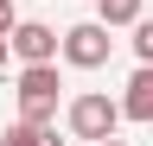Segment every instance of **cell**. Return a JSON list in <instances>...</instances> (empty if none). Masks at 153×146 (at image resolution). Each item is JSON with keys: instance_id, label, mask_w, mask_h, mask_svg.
<instances>
[{"instance_id": "6da1fadb", "label": "cell", "mask_w": 153, "mask_h": 146, "mask_svg": "<svg viewBox=\"0 0 153 146\" xmlns=\"http://www.w3.org/2000/svg\"><path fill=\"white\" fill-rule=\"evenodd\" d=\"M128 121V108H121V95H102V89H83V95H70V108H64V127L76 140H115V127Z\"/></svg>"}, {"instance_id": "30bf717a", "label": "cell", "mask_w": 153, "mask_h": 146, "mask_svg": "<svg viewBox=\"0 0 153 146\" xmlns=\"http://www.w3.org/2000/svg\"><path fill=\"white\" fill-rule=\"evenodd\" d=\"M7 57H13V38H7V32H0V70H7Z\"/></svg>"}, {"instance_id": "7a4b0ae2", "label": "cell", "mask_w": 153, "mask_h": 146, "mask_svg": "<svg viewBox=\"0 0 153 146\" xmlns=\"http://www.w3.org/2000/svg\"><path fill=\"white\" fill-rule=\"evenodd\" d=\"M57 64H26L19 70V83H13V102H19V114L26 121H57Z\"/></svg>"}, {"instance_id": "9c48e42d", "label": "cell", "mask_w": 153, "mask_h": 146, "mask_svg": "<svg viewBox=\"0 0 153 146\" xmlns=\"http://www.w3.org/2000/svg\"><path fill=\"white\" fill-rule=\"evenodd\" d=\"M13 26H19V7H13V0H0V32H7V38H13Z\"/></svg>"}, {"instance_id": "5b68a950", "label": "cell", "mask_w": 153, "mask_h": 146, "mask_svg": "<svg viewBox=\"0 0 153 146\" xmlns=\"http://www.w3.org/2000/svg\"><path fill=\"white\" fill-rule=\"evenodd\" d=\"M121 108H128V121L153 127V64H140V70L128 76V89H121Z\"/></svg>"}, {"instance_id": "52a82bcc", "label": "cell", "mask_w": 153, "mask_h": 146, "mask_svg": "<svg viewBox=\"0 0 153 146\" xmlns=\"http://www.w3.org/2000/svg\"><path fill=\"white\" fill-rule=\"evenodd\" d=\"M96 19H108V26H134V19H140V0H96Z\"/></svg>"}, {"instance_id": "8fae6325", "label": "cell", "mask_w": 153, "mask_h": 146, "mask_svg": "<svg viewBox=\"0 0 153 146\" xmlns=\"http://www.w3.org/2000/svg\"><path fill=\"white\" fill-rule=\"evenodd\" d=\"M96 146H128V140H96Z\"/></svg>"}, {"instance_id": "ba28073f", "label": "cell", "mask_w": 153, "mask_h": 146, "mask_svg": "<svg viewBox=\"0 0 153 146\" xmlns=\"http://www.w3.org/2000/svg\"><path fill=\"white\" fill-rule=\"evenodd\" d=\"M134 57H140V64H153V19H147V13H140V19H134Z\"/></svg>"}, {"instance_id": "3957f363", "label": "cell", "mask_w": 153, "mask_h": 146, "mask_svg": "<svg viewBox=\"0 0 153 146\" xmlns=\"http://www.w3.org/2000/svg\"><path fill=\"white\" fill-rule=\"evenodd\" d=\"M108 32H115L108 19H76V26L64 32V64H70V70H102L108 51H115Z\"/></svg>"}, {"instance_id": "277c9868", "label": "cell", "mask_w": 153, "mask_h": 146, "mask_svg": "<svg viewBox=\"0 0 153 146\" xmlns=\"http://www.w3.org/2000/svg\"><path fill=\"white\" fill-rule=\"evenodd\" d=\"M57 51H64V38H57L45 19H19L13 26V57L19 64H57Z\"/></svg>"}, {"instance_id": "8992f818", "label": "cell", "mask_w": 153, "mask_h": 146, "mask_svg": "<svg viewBox=\"0 0 153 146\" xmlns=\"http://www.w3.org/2000/svg\"><path fill=\"white\" fill-rule=\"evenodd\" d=\"M0 146H64V140H57L51 121H26V114H19V121L7 127V140H0Z\"/></svg>"}]
</instances>
